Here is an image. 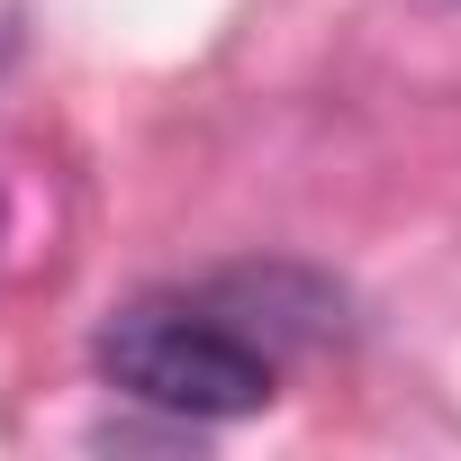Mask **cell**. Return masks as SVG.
I'll return each mask as SVG.
<instances>
[{"instance_id":"6da1fadb","label":"cell","mask_w":461,"mask_h":461,"mask_svg":"<svg viewBox=\"0 0 461 461\" xmlns=\"http://www.w3.org/2000/svg\"><path fill=\"white\" fill-rule=\"evenodd\" d=\"M91 362H100V380L118 398L163 407L181 425L254 416L281 389L263 335H245L236 317H217L208 299H127V308H109V326L91 335Z\"/></svg>"}]
</instances>
